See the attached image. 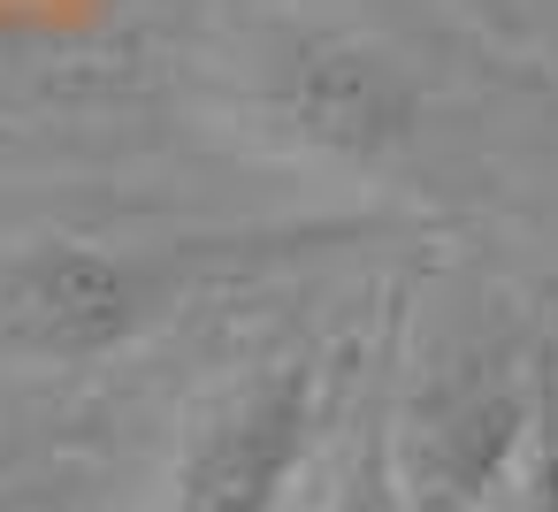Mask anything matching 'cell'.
I'll list each match as a JSON object with an SVG mask.
<instances>
[{"label":"cell","mask_w":558,"mask_h":512,"mask_svg":"<svg viewBox=\"0 0 558 512\" xmlns=\"http://www.w3.org/2000/svg\"><path fill=\"white\" fill-rule=\"evenodd\" d=\"M329 420V352L283 344L230 375L169 459L161 512H283Z\"/></svg>","instance_id":"3"},{"label":"cell","mask_w":558,"mask_h":512,"mask_svg":"<svg viewBox=\"0 0 558 512\" xmlns=\"http://www.w3.org/2000/svg\"><path fill=\"white\" fill-rule=\"evenodd\" d=\"M497 512H558V382L543 398V420H535V443L512 474V489L497 497Z\"/></svg>","instance_id":"6"},{"label":"cell","mask_w":558,"mask_h":512,"mask_svg":"<svg viewBox=\"0 0 558 512\" xmlns=\"http://www.w3.org/2000/svg\"><path fill=\"white\" fill-rule=\"evenodd\" d=\"M329 512H405V504H398V474H390V428H383V405L360 420Z\"/></svg>","instance_id":"5"},{"label":"cell","mask_w":558,"mask_h":512,"mask_svg":"<svg viewBox=\"0 0 558 512\" xmlns=\"http://www.w3.org/2000/svg\"><path fill=\"white\" fill-rule=\"evenodd\" d=\"M558 382L550 344L520 314H474L428 337L405 367V390L383 398L390 474L405 512H497L512 489L543 398Z\"/></svg>","instance_id":"2"},{"label":"cell","mask_w":558,"mask_h":512,"mask_svg":"<svg viewBox=\"0 0 558 512\" xmlns=\"http://www.w3.org/2000/svg\"><path fill=\"white\" fill-rule=\"evenodd\" d=\"M383 222H276V230H192V237H39L0 253V352L85 367L146 329L177 321L192 298L230 283H268L322 253L367 245Z\"/></svg>","instance_id":"1"},{"label":"cell","mask_w":558,"mask_h":512,"mask_svg":"<svg viewBox=\"0 0 558 512\" xmlns=\"http://www.w3.org/2000/svg\"><path fill=\"white\" fill-rule=\"evenodd\" d=\"M260 108L276 115V131L291 146L344 161V169H383L421 131V85L390 54H375L360 39H329V32L291 39L268 62Z\"/></svg>","instance_id":"4"},{"label":"cell","mask_w":558,"mask_h":512,"mask_svg":"<svg viewBox=\"0 0 558 512\" xmlns=\"http://www.w3.org/2000/svg\"><path fill=\"white\" fill-rule=\"evenodd\" d=\"M0 512H54V504H24V497H9V504H0Z\"/></svg>","instance_id":"7"}]
</instances>
